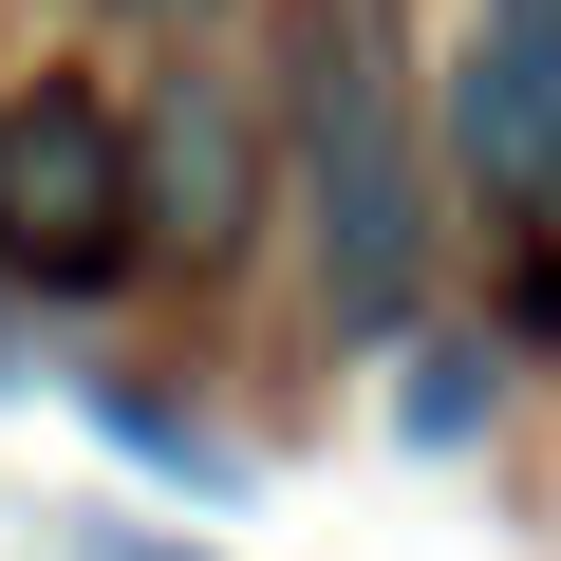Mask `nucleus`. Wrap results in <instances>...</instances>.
Masks as SVG:
<instances>
[{"label": "nucleus", "mask_w": 561, "mask_h": 561, "mask_svg": "<svg viewBox=\"0 0 561 561\" xmlns=\"http://www.w3.org/2000/svg\"><path fill=\"white\" fill-rule=\"evenodd\" d=\"M280 150H300V206H319V300L356 337L412 319L431 225H412V131H393V76H375L356 0H300V20H280Z\"/></svg>", "instance_id": "1"}, {"label": "nucleus", "mask_w": 561, "mask_h": 561, "mask_svg": "<svg viewBox=\"0 0 561 561\" xmlns=\"http://www.w3.org/2000/svg\"><path fill=\"white\" fill-rule=\"evenodd\" d=\"M131 206L169 225V243H243V206H262V150H243V113L187 76L150 131H131Z\"/></svg>", "instance_id": "4"}, {"label": "nucleus", "mask_w": 561, "mask_h": 561, "mask_svg": "<svg viewBox=\"0 0 561 561\" xmlns=\"http://www.w3.org/2000/svg\"><path fill=\"white\" fill-rule=\"evenodd\" d=\"M150 206H131V113L38 76V94H0V262L57 280V300H94V280H131Z\"/></svg>", "instance_id": "2"}, {"label": "nucleus", "mask_w": 561, "mask_h": 561, "mask_svg": "<svg viewBox=\"0 0 561 561\" xmlns=\"http://www.w3.org/2000/svg\"><path fill=\"white\" fill-rule=\"evenodd\" d=\"M94 561H187V542H150V524H94Z\"/></svg>", "instance_id": "8"}, {"label": "nucleus", "mask_w": 561, "mask_h": 561, "mask_svg": "<svg viewBox=\"0 0 561 561\" xmlns=\"http://www.w3.org/2000/svg\"><path fill=\"white\" fill-rule=\"evenodd\" d=\"M94 431H113L131 468H187V486H225V449H206V431H187L169 393H113V375H94Z\"/></svg>", "instance_id": "5"}, {"label": "nucleus", "mask_w": 561, "mask_h": 561, "mask_svg": "<svg viewBox=\"0 0 561 561\" xmlns=\"http://www.w3.org/2000/svg\"><path fill=\"white\" fill-rule=\"evenodd\" d=\"M393 431H412V449H468V431H486V356H412Z\"/></svg>", "instance_id": "6"}, {"label": "nucleus", "mask_w": 561, "mask_h": 561, "mask_svg": "<svg viewBox=\"0 0 561 561\" xmlns=\"http://www.w3.org/2000/svg\"><path fill=\"white\" fill-rule=\"evenodd\" d=\"M449 150H468V169H486V187H505L524 225H561V76H542V57L505 38V20H486V38L449 57Z\"/></svg>", "instance_id": "3"}, {"label": "nucleus", "mask_w": 561, "mask_h": 561, "mask_svg": "<svg viewBox=\"0 0 561 561\" xmlns=\"http://www.w3.org/2000/svg\"><path fill=\"white\" fill-rule=\"evenodd\" d=\"M131 20H187V0H131Z\"/></svg>", "instance_id": "9"}, {"label": "nucleus", "mask_w": 561, "mask_h": 561, "mask_svg": "<svg viewBox=\"0 0 561 561\" xmlns=\"http://www.w3.org/2000/svg\"><path fill=\"white\" fill-rule=\"evenodd\" d=\"M486 20H505V38L542 57V76H561V0H486Z\"/></svg>", "instance_id": "7"}]
</instances>
